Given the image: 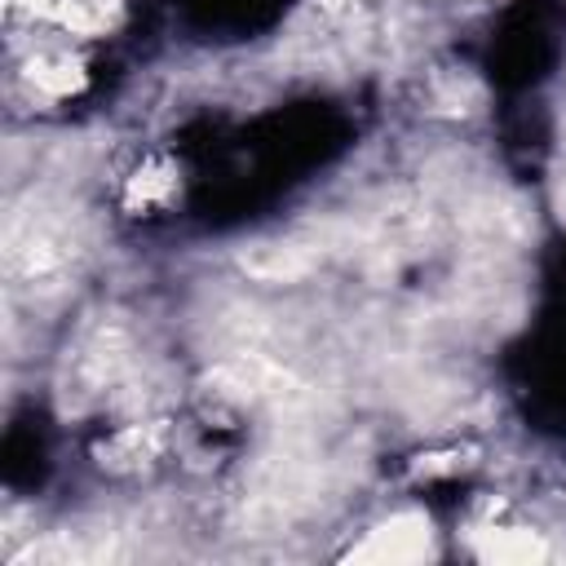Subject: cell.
I'll return each instance as SVG.
<instances>
[{
  "label": "cell",
  "instance_id": "cell-1",
  "mask_svg": "<svg viewBox=\"0 0 566 566\" xmlns=\"http://www.w3.org/2000/svg\"><path fill=\"white\" fill-rule=\"evenodd\" d=\"M429 553H433V535H429V522L416 513L385 522L380 531H371L363 548H354V557H371V562H416Z\"/></svg>",
  "mask_w": 566,
  "mask_h": 566
},
{
  "label": "cell",
  "instance_id": "cell-2",
  "mask_svg": "<svg viewBox=\"0 0 566 566\" xmlns=\"http://www.w3.org/2000/svg\"><path fill=\"white\" fill-rule=\"evenodd\" d=\"M31 84L35 88H44V93H53V97H62V93H71V88H80V66L71 62V57H35L31 62Z\"/></svg>",
  "mask_w": 566,
  "mask_h": 566
}]
</instances>
